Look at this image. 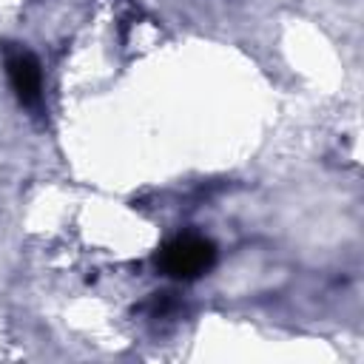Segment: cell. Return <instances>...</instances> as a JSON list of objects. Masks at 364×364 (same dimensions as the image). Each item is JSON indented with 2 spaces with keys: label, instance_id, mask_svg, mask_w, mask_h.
I'll return each instance as SVG.
<instances>
[{
  "label": "cell",
  "instance_id": "cell-2",
  "mask_svg": "<svg viewBox=\"0 0 364 364\" xmlns=\"http://www.w3.org/2000/svg\"><path fill=\"white\" fill-rule=\"evenodd\" d=\"M6 71H9V82L17 100L23 105H37L43 97V77H40V63L34 60V54H28L26 48H11L6 54Z\"/></svg>",
  "mask_w": 364,
  "mask_h": 364
},
{
  "label": "cell",
  "instance_id": "cell-1",
  "mask_svg": "<svg viewBox=\"0 0 364 364\" xmlns=\"http://www.w3.org/2000/svg\"><path fill=\"white\" fill-rule=\"evenodd\" d=\"M216 262V245L199 233H179L156 253V267L171 279H199Z\"/></svg>",
  "mask_w": 364,
  "mask_h": 364
}]
</instances>
